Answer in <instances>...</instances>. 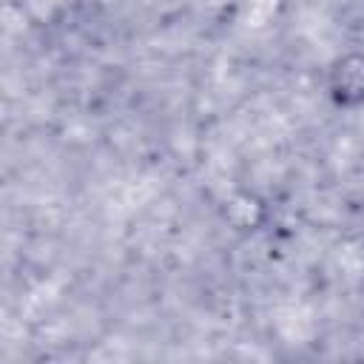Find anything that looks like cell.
Returning <instances> with one entry per match:
<instances>
[{"mask_svg":"<svg viewBox=\"0 0 364 364\" xmlns=\"http://www.w3.org/2000/svg\"><path fill=\"white\" fill-rule=\"evenodd\" d=\"M327 100L341 111L364 108V51H344L324 68Z\"/></svg>","mask_w":364,"mask_h":364,"instance_id":"1","label":"cell"},{"mask_svg":"<svg viewBox=\"0 0 364 364\" xmlns=\"http://www.w3.org/2000/svg\"><path fill=\"white\" fill-rule=\"evenodd\" d=\"M222 216L233 225V230H256V225L264 219V205L247 191H233L222 202Z\"/></svg>","mask_w":364,"mask_h":364,"instance_id":"2","label":"cell"}]
</instances>
